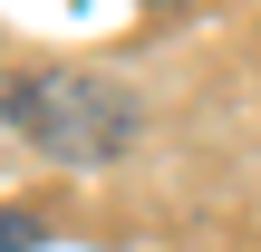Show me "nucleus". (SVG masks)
I'll return each mask as SVG.
<instances>
[{
  "label": "nucleus",
  "instance_id": "nucleus-2",
  "mask_svg": "<svg viewBox=\"0 0 261 252\" xmlns=\"http://www.w3.org/2000/svg\"><path fill=\"white\" fill-rule=\"evenodd\" d=\"M0 252H39V223L29 214H0Z\"/></svg>",
  "mask_w": 261,
  "mask_h": 252
},
{
  "label": "nucleus",
  "instance_id": "nucleus-1",
  "mask_svg": "<svg viewBox=\"0 0 261 252\" xmlns=\"http://www.w3.org/2000/svg\"><path fill=\"white\" fill-rule=\"evenodd\" d=\"M0 136L58 165H116L145 136V107L97 68H0Z\"/></svg>",
  "mask_w": 261,
  "mask_h": 252
}]
</instances>
